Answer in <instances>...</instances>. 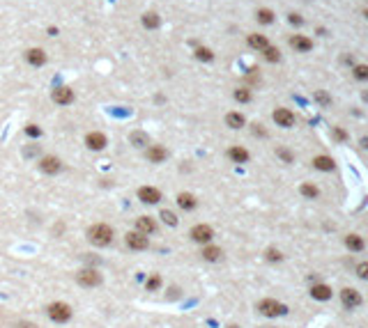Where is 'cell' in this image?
I'll return each mask as SVG.
<instances>
[{"mask_svg": "<svg viewBox=\"0 0 368 328\" xmlns=\"http://www.w3.org/2000/svg\"><path fill=\"white\" fill-rule=\"evenodd\" d=\"M85 236H88V241L92 243L95 248H108V246H113V241H115V230L108 223H92L88 227Z\"/></svg>", "mask_w": 368, "mask_h": 328, "instance_id": "6da1fadb", "label": "cell"}, {"mask_svg": "<svg viewBox=\"0 0 368 328\" xmlns=\"http://www.w3.org/2000/svg\"><path fill=\"white\" fill-rule=\"evenodd\" d=\"M44 312H46V317H49V321L58 324V326L69 324L71 317H74V308L67 301H51L44 308Z\"/></svg>", "mask_w": 368, "mask_h": 328, "instance_id": "7a4b0ae2", "label": "cell"}, {"mask_svg": "<svg viewBox=\"0 0 368 328\" xmlns=\"http://www.w3.org/2000/svg\"><path fill=\"white\" fill-rule=\"evenodd\" d=\"M76 285L83 289H97L104 285V273L97 266H83L76 271Z\"/></svg>", "mask_w": 368, "mask_h": 328, "instance_id": "3957f363", "label": "cell"}, {"mask_svg": "<svg viewBox=\"0 0 368 328\" xmlns=\"http://www.w3.org/2000/svg\"><path fill=\"white\" fill-rule=\"evenodd\" d=\"M255 308H258V312H260L263 317H269V319H276V317L288 314V305L276 301V298H263V301H258Z\"/></svg>", "mask_w": 368, "mask_h": 328, "instance_id": "277c9868", "label": "cell"}, {"mask_svg": "<svg viewBox=\"0 0 368 328\" xmlns=\"http://www.w3.org/2000/svg\"><path fill=\"white\" fill-rule=\"evenodd\" d=\"M189 239L198 246H207V243L214 241V230H212L207 223H198L189 230Z\"/></svg>", "mask_w": 368, "mask_h": 328, "instance_id": "5b68a950", "label": "cell"}, {"mask_svg": "<svg viewBox=\"0 0 368 328\" xmlns=\"http://www.w3.org/2000/svg\"><path fill=\"white\" fill-rule=\"evenodd\" d=\"M124 246L132 252H145L150 248V236L136 232V230H129V232L124 234Z\"/></svg>", "mask_w": 368, "mask_h": 328, "instance_id": "8992f818", "label": "cell"}, {"mask_svg": "<svg viewBox=\"0 0 368 328\" xmlns=\"http://www.w3.org/2000/svg\"><path fill=\"white\" fill-rule=\"evenodd\" d=\"M136 198L143 202V204H159L161 200H164V193L157 188V186H140L138 190H136Z\"/></svg>", "mask_w": 368, "mask_h": 328, "instance_id": "52a82bcc", "label": "cell"}, {"mask_svg": "<svg viewBox=\"0 0 368 328\" xmlns=\"http://www.w3.org/2000/svg\"><path fill=\"white\" fill-rule=\"evenodd\" d=\"M85 147H88L90 152H104L106 147H108V138H106L104 131H90V133H85Z\"/></svg>", "mask_w": 368, "mask_h": 328, "instance_id": "ba28073f", "label": "cell"}, {"mask_svg": "<svg viewBox=\"0 0 368 328\" xmlns=\"http://www.w3.org/2000/svg\"><path fill=\"white\" fill-rule=\"evenodd\" d=\"M51 99H53V104H58V106H69L74 104V90L67 85H58V87H53L51 90Z\"/></svg>", "mask_w": 368, "mask_h": 328, "instance_id": "9c48e42d", "label": "cell"}, {"mask_svg": "<svg viewBox=\"0 0 368 328\" xmlns=\"http://www.w3.org/2000/svg\"><path fill=\"white\" fill-rule=\"evenodd\" d=\"M134 230L140 232V234H145V236H152V234H157L159 223L152 216H138L136 220H134Z\"/></svg>", "mask_w": 368, "mask_h": 328, "instance_id": "30bf717a", "label": "cell"}, {"mask_svg": "<svg viewBox=\"0 0 368 328\" xmlns=\"http://www.w3.org/2000/svg\"><path fill=\"white\" fill-rule=\"evenodd\" d=\"M145 158H148L150 163H166V158H168V149L164 145H148L145 147Z\"/></svg>", "mask_w": 368, "mask_h": 328, "instance_id": "8fae6325", "label": "cell"}, {"mask_svg": "<svg viewBox=\"0 0 368 328\" xmlns=\"http://www.w3.org/2000/svg\"><path fill=\"white\" fill-rule=\"evenodd\" d=\"M37 165H39V170H42L44 174H58L62 170V161L58 158V156H53V154L42 156Z\"/></svg>", "mask_w": 368, "mask_h": 328, "instance_id": "7c38bea8", "label": "cell"}, {"mask_svg": "<svg viewBox=\"0 0 368 328\" xmlns=\"http://www.w3.org/2000/svg\"><path fill=\"white\" fill-rule=\"evenodd\" d=\"M274 122H276V126H283V129H290V126H295V112L288 110V108H276V110L272 112Z\"/></svg>", "mask_w": 368, "mask_h": 328, "instance_id": "4fadbf2b", "label": "cell"}, {"mask_svg": "<svg viewBox=\"0 0 368 328\" xmlns=\"http://www.w3.org/2000/svg\"><path fill=\"white\" fill-rule=\"evenodd\" d=\"M341 301L345 308H350V310H354V308H359L361 305V294L357 292V289H352V287H345L341 292Z\"/></svg>", "mask_w": 368, "mask_h": 328, "instance_id": "5bb4252c", "label": "cell"}, {"mask_svg": "<svg viewBox=\"0 0 368 328\" xmlns=\"http://www.w3.org/2000/svg\"><path fill=\"white\" fill-rule=\"evenodd\" d=\"M177 207L182 209V211H193V209L198 207V200H196V195L193 193H186V190H182V193H177Z\"/></svg>", "mask_w": 368, "mask_h": 328, "instance_id": "9a60e30c", "label": "cell"}, {"mask_svg": "<svg viewBox=\"0 0 368 328\" xmlns=\"http://www.w3.org/2000/svg\"><path fill=\"white\" fill-rule=\"evenodd\" d=\"M46 53L42 51V48H28L26 51V62L28 64H33V67H44L46 64Z\"/></svg>", "mask_w": 368, "mask_h": 328, "instance_id": "2e32d148", "label": "cell"}, {"mask_svg": "<svg viewBox=\"0 0 368 328\" xmlns=\"http://www.w3.org/2000/svg\"><path fill=\"white\" fill-rule=\"evenodd\" d=\"M201 257L205 259V262H219V259L223 257V250H221L219 246H214V243H207V246H202Z\"/></svg>", "mask_w": 368, "mask_h": 328, "instance_id": "e0dca14e", "label": "cell"}, {"mask_svg": "<svg viewBox=\"0 0 368 328\" xmlns=\"http://www.w3.org/2000/svg\"><path fill=\"white\" fill-rule=\"evenodd\" d=\"M228 158L233 161V163H249V158H251V154L246 152L244 147H239V145H233L228 149Z\"/></svg>", "mask_w": 368, "mask_h": 328, "instance_id": "ac0fdd59", "label": "cell"}, {"mask_svg": "<svg viewBox=\"0 0 368 328\" xmlns=\"http://www.w3.org/2000/svg\"><path fill=\"white\" fill-rule=\"evenodd\" d=\"M290 46H292L295 51L306 53V51H311V48H313V42H311L308 37H304V35H292V37H290Z\"/></svg>", "mask_w": 368, "mask_h": 328, "instance_id": "d6986e66", "label": "cell"}, {"mask_svg": "<svg viewBox=\"0 0 368 328\" xmlns=\"http://www.w3.org/2000/svg\"><path fill=\"white\" fill-rule=\"evenodd\" d=\"M311 298H316V301H329V298H332V287L313 285L311 287Z\"/></svg>", "mask_w": 368, "mask_h": 328, "instance_id": "ffe728a7", "label": "cell"}, {"mask_svg": "<svg viewBox=\"0 0 368 328\" xmlns=\"http://www.w3.org/2000/svg\"><path fill=\"white\" fill-rule=\"evenodd\" d=\"M161 287H164V278H161V273H150L148 282H145V292L154 294V292H159Z\"/></svg>", "mask_w": 368, "mask_h": 328, "instance_id": "44dd1931", "label": "cell"}, {"mask_svg": "<svg viewBox=\"0 0 368 328\" xmlns=\"http://www.w3.org/2000/svg\"><path fill=\"white\" fill-rule=\"evenodd\" d=\"M159 220L164 225H168V227H177V223H180V218H177L175 211H170V209H161L159 211Z\"/></svg>", "mask_w": 368, "mask_h": 328, "instance_id": "7402d4cb", "label": "cell"}, {"mask_svg": "<svg viewBox=\"0 0 368 328\" xmlns=\"http://www.w3.org/2000/svg\"><path fill=\"white\" fill-rule=\"evenodd\" d=\"M226 124H228L230 129H242L246 124V120L242 112H228V115H226Z\"/></svg>", "mask_w": 368, "mask_h": 328, "instance_id": "603a6c76", "label": "cell"}, {"mask_svg": "<svg viewBox=\"0 0 368 328\" xmlns=\"http://www.w3.org/2000/svg\"><path fill=\"white\" fill-rule=\"evenodd\" d=\"M313 168L322 170V172H332V170H334V161L329 158V156H316V158H313Z\"/></svg>", "mask_w": 368, "mask_h": 328, "instance_id": "cb8c5ba5", "label": "cell"}, {"mask_svg": "<svg viewBox=\"0 0 368 328\" xmlns=\"http://www.w3.org/2000/svg\"><path fill=\"white\" fill-rule=\"evenodd\" d=\"M345 246H348V248H350V250H364V246H366V243H364V239H361L359 234H348V236H345Z\"/></svg>", "mask_w": 368, "mask_h": 328, "instance_id": "d4e9b609", "label": "cell"}, {"mask_svg": "<svg viewBox=\"0 0 368 328\" xmlns=\"http://www.w3.org/2000/svg\"><path fill=\"white\" fill-rule=\"evenodd\" d=\"M249 46H251V48H258V51H265V48L269 46V42H267L265 35H249Z\"/></svg>", "mask_w": 368, "mask_h": 328, "instance_id": "484cf974", "label": "cell"}, {"mask_svg": "<svg viewBox=\"0 0 368 328\" xmlns=\"http://www.w3.org/2000/svg\"><path fill=\"white\" fill-rule=\"evenodd\" d=\"M143 26L150 28V30H154V28L161 26V18H159L157 14H154V12H148V14L143 16Z\"/></svg>", "mask_w": 368, "mask_h": 328, "instance_id": "4316f807", "label": "cell"}, {"mask_svg": "<svg viewBox=\"0 0 368 328\" xmlns=\"http://www.w3.org/2000/svg\"><path fill=\"white\" fill-rule=\"evenodd\" d=\"M132 145L134 147H148L150 145V138H148V133H140V131H134L132 133Z\"/></svg>", "mask_w": 368, "mask_h": 328, "instance_id": "83f0119b", "label": "cell"}, {"mask_svg": "<svg viewBox=\"0 0 368 328\" xmlns=\"http://www.w3.org/2000/svg\"><path fill=\"white\" fill-rule=\"evenodd\" d=\"M251 99H253V94H251L249 87H237L235 90V101H239V104H249Z\"/></svg>", "mask_w": 368, "mask_h": 328, "instance_id": "f1b7e54d", "label": "cell"}, {"mask_svg": "<svg viewBox=\"0 0 368 328\" xmlns=\"http://www.w3.org/2000/svg\"><path fill=\"white\" fill-rule=\"evenodd\" d=\"M299 193L304 195V198L308 200H313L320 195V190H318V186H313V184H301V188H299Z\"/></svg>", "mask_w": 368, "mask_h": 328, "instance_id": "f546056e", "label": "cell"}, {"mask_svg": "<svg viewBox=\"0 0 368 328\" xmlns=\"http://www.w3.org/2000/svg\"><path fill=\"white\" fill-rule=\"evenodd\" d=\"M193 55H196L198 60H202V62H212V60H214V53H212L210 48H205V46H198V48L193 51Z\"/></svg>", "mask_w": 368, "mask_h": 328, "instance_id": "4dcf8cb0", "label": "cell"}, {"mask_svg": "<svg viewBox=\"0 0 368 328\" xmlns=\"http://www.w3.org/2000/svg\"><path fill=\"white\" fill-rule=\"evenodd\" d=\"M255 16H258V21H260V23H265V26H267V23H272V21H274V12H272V9H258V14H255Z\"/></svg>", "mask_w": 368, "mask_h": 328, "instance_id": "1f68e13d", "label": "cell"}, {"mask_svg": "<svg viewBox=\"0 0 368 328\" xmlns=\"http://www.w3.org/2000/svg\"><path fill=\"white\" fill-rule=\"evenodd\" d=\"M263 53H265V58H267L269 62H279V60H281L279 48H274V46H267V48H265Z\"/></svg>", "mask_w": 368, "mask_h": 328, "instance_id": "d6a6232c", "label": "cell"}, {"mask_svg": "<svg viewBox=\"0 0 368 328\" xmlns=\"http://www.w3.org/2000/svg\"><path fill=\"white\" fill-rule=\"evenodd\" d=\"M265 257H267V262H281L283 255H281L276 248H267V250H265Z\"/></svg>", "mask_w": 368, "mask_h": 328, "instance_id": "836d02e7", "label": "cell"}, {"mask_svg": "<svg viewBox=\"0 0 368 328\" xmlns=\"http://www.w3.org/2000/svg\"><path fill=\"white\" fill-rule=\"evenodd\" d=\"M354 78H357V80H368V67L366 64L354 67Z\"/></svg>", "mask_w": 368, "mask_h": 328, "instance_id": "e575fe53", "label": "cell"}, {"mask_svg": "<svg viewBox=\"0 0 368 328\" xmlns=\"http://www.w3.org/2000/svg\"><path fill=\"white\" fill-rule=\"evenodd\" d=\"M276 154H279L281 158L285 161V163H292V161H295V154H292V152H288V149H283V147H279V149H276Z\"/></svg>", "mask_w": 368, "mask_h": 328, "instance_id": "d590c367", "label": "cell"}, {"mask_svg": "<svg viewBox=\"0 0 368 328\" xmlns=\"http://www.w3.org/2000/svg\"><path fill=\"white\" fill-rule=\"evenodd\" d=\"M26 136H33V138H39L42 136V129L37 124H28L26 126Z\"/></svg>", "mask_w": 368, "mask_h": 328, "instance_id": "8d00e7d4", "label": "cell"}, {"mask_svg": "<svg viewBox=\"0 0 368 328\" xmlns=\"http://www.w3.org/2000/svg\"><path fill=\"white\" fill-rule=\"evenodd\" d=\"M357 276H359L361 280H368V262H361L359 266H357Z\"/></svg>", "mask_w": 368, "mask_h": 328, "instance_id": "74e56055", "label": "cell"}, {"mask_svg": "<svg viewBox=\"0 0 368 328\" xmlns=\"http://www.w3.org/2000/svg\"><path fill=\"white\" fill-rule=\"evenodd\" d=\"M14 328H39L35 324V321H28V319H21V321H17L14 324Z\"/></svg>", "mask_w": 368, "mask_h": 328, "instance_id": "f35d334b", "label": "cell"}, {"mask_svg": "<svg viewBox=\"0 0 368 328\" xmlns=\"http://www.w3.org/2000/svg\"><path fill=\"white\" fill-rule=\"evenodd\" d=\"M316 99H318V101H320V104H324V106H327V104H332V99H329V96L324 94L322 90H318V92H316Z\"/></svg>", "mask_w": 368, "mask_h": 328, "instance_id": "ab89813d", "label": "cell"}, {"mask_svg": "<svg viewBox=\"0 0 368 328\" xmlns=\"http://www.w3.org/2000/svg\"><path fill=\"white\" fill-rule=\"evenodd\" d=\"M334 138H336V140H345V138H348V133H345L341 126H334Z\"/></svg>", "mask_w": 368, "mask_h": 328, "instance_id": "60d3db41", "label": "cell"}, {"mask_svg": "<svg viewBox=\"0 0 368 328\" xmlns=\"http://www.w3.org/2000/svg\"><path fill=\"white\" fill-rule=\"evenodd\" d=\"M290 23H301V18H299V14H290Z\"/></svg>", "mask_w": 368, "mask_h": 328, "instance_id": "b9f144b4", "label": "cell"}, {"mask_svg": "<svg viewBox=\"0 0 368 328\" xmlns=\"http://www.w3.org/2000/svg\"><path fill=\"white\" fill-rule=\"evenodd\" d=\"M364 16H366V18H368V9H366V12H364Z\"/></svg>", "mask_w": 368, "mask_h": 328, "instance_id": "7bdbcfd3", "label": "cell"}]
</instances>
